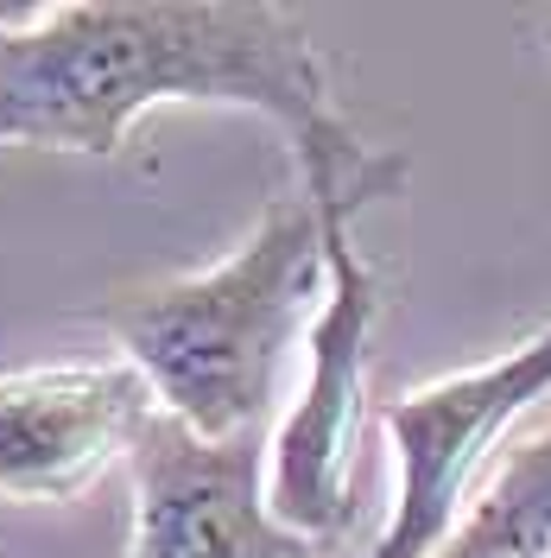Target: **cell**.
<instances>
[{
    "label": "cell",
    "instance_id": "7",
    "mask_svg": "<svg viewBox=\"0 0 551 558\" xmlns=\"http://www.w3.org/2000/svg\"><path fill=\"white\" fill-rule=\"evenodd\" d=\"M438 558H551V425L494 457Z\"/></svg>",
    "mask_w": 551,
    "mask_h": 558
},
{
    "label": "cell",
    "instance_id": "4",
    "mask_svg": "<svg viewBox=\"0 0 551 558\" xmlns=\"http://www.w3.org/2000/svg\"><path fill=\"white\" fill-rule=\"evenodd\" d=\"M551 393V324L482 368L444 375L431 387L393 393L380 407V432L393 451V508L387 526L355 558H438L450 526L476 501L494 470V445L519 413Z\"/></svg>",
    "mask_w": 551,
    "mask_h": 558
},
{
    "label": "cell",
    "instance_id": "1",
    "mask_svg": "<svg viewBox=\"0 0 551 558\" xmlns=\"http://www.w3.org/2000/svg\"><path fill=\"white\" fill-rule=\"evenodd\" d=\"M166 102L267 114L298 191L368 209L406 184V159L343 121L310 20L279 0H58L0 13V146L114 159Z\"/></svg>",
    "mask_w": 551,
    "mask_h": 558
},
{
    "label": "cell",
    "instance_id": "8",
    "mask_svg": "<svg viewBox=\"0 0 551 558\" xmlns=\"http://www.w3.org/2000/svg\"><path fill=\"white\" fill-rule=\"evenodd\" d=\"M546 45H551V20H546Z\"/></svg>",
    "mask_w": 551,
    "mask_h": 558
},
{
    "label": "cell",
    "instance_id": "2",
    "mask_svg": "<svg viewBox=\"0 0 551 558\" xmlns=\"http://www.w3.org/2000/svg\"><path fill=\"white\" fill-rule=\"evenodd\" d=\"M323 286V222L305 191H292L273 197L254 235L216 267L114 292L96 305V324L121 343V362L146 375L159 413L222 445L260 432L279 368L305 343Z\"/></svg>",
    "mask_w": 551,
    "mask_h": 558
},
{
    "label": "cell",
    "instance_id": "6",
    "mask_svg": "<svg viewBox=\"0 0 551 558\" xmlns=\"http://www.w3.org/2000/svg\"><path fill=\"white\" fill-rule=\"evenodd\" d=\"M159 413L134 362H58L0 375V495L70 501L134 451Z\"/></svg>",
    "mask_w": 551,
    "mask_h": 558
},
{
    "label": "cell",
    "instance_id": "3",
    "mask_svg": "<svg viewBox=\"0 0 551 558\" xmlns=\"http://www.w3.org/2000/svg\"><path fill=\"white\" fill-rule=\"evenodd\" d=\"M317 204V197H310ZM355 204H317L330 286L305 330V381L267 438V508L298 539H343L362 495V407H368V343L380 324V274L355 247Z\"/></svg>",
    "mask_w": 551,
    "mask_h": 558
},
{
    "label": "cell",
    "instance_id": "5",
    "mask_svg": "<svg viewBox=\"0 0 551 558\" xmlns=\"http://www.w3.org/2000/svg\"><path fill=\"white\" fill-rule=\"evenodd\" d=\"M134 539L127 558H310L267 508V438H197L172 413H152L127 451Z\"/></svg>",
    "mask_w": 551,
    "mask_h": 558
}]
</instances>
